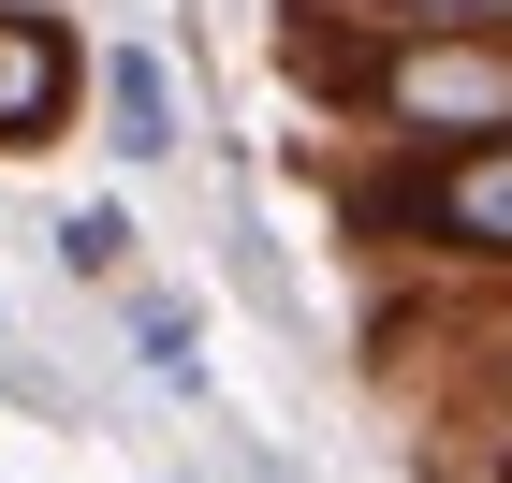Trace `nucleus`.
<instances>
[{
  "label": "nucleus",
  "mask_w": 512,
  "mask_h": 483,
  "mask_svg": "<svg viewBox=\"0 0 512 483\" xmlns=\"http://www.w3.org/2000/svg\"><path fill=\"white\" fill-rule=\"evenodd\" d=\"M59 264H74V279H132V220L118 205H74V220H59Z\"/></svg>",
  "instance_id": "nucleus-5"
},
{
  "label": "nucleus",
  "mask_w": 512,
  "mask_h": 483,
  "mask_svg": "<svg viewBox=\"0 0 512 483\" xmlns=\"http://www.w3.org/2000/svg\"><path fill=\"white\" fill-rule=\"evenodd\" d=\"M103 147L118 161H176L191 132H176V74H161V44H103Z\"/></svg>",
  "instance_id": "nucleus-3"
},
{
  "label": "nucleus",
  "mask_w": 512,
  "mask_h": 483,
  "mask_svg": "<svg viewBox=\"0 0 512 483\" xmlns=\"http://www.w3.org/2000/svg\"><path fill=\"white\" fill-rule=\"evenodd\" d=\"M381 30H512V0H381Z\"/></svg>",
  "instance_id": "nucleus-6"
},
{
  "label": "nucleus",
  "mask_w": 512,
  "mask_h": 483,
  "mask_svg": "<svg viewBox=\"0 0 512 483\" xmlns=\"http://www.w3.org/2000/svg\"><path fill=\"white\" fill-rule=\"evenodd\" d=\"M132 352H147L161 396H205V322H191V293H132Z\"/></svg>",
  "instance_id": "nucleus-4"
},
{
  "label": "nucleus",
  "mask_w": 512,
  "mask_h": 483,
  "mask_svg": "<svg viewBox=\"0 0 512 483\" xmlns=\"http://www.w3.org/2000/svg\"><path fill=\"white\" fill-rule=\"evenodd\" d=\"M352 220L381 249H410V264H483V279H512V132L498 147H410Z\"/></svg>",
  "instance_id": "nucleus-1"
},
{
  "label": "nucleus",
  "mask_w": 512,
  "mask_h": 483,
  "mask_svg": "<svg viewBox=\"0 0 512 483\" xmlns=\"http://www.w3.org/2000/svg\"><path fill=\"white\" fill-rule=\"evenodd\" d=\"M249 483H293V469H278V454H249Z\"/></svg>",
  "instance_id": "nucleus-7"
},
{
  "label": "nucleus",
  "mask_w": 512,
  "mask_h": 483,
  "mask_svg": "<svg viewBox=\"0 0 512 483\" xmlns=\"http://www.w3.org/2000/svg\"><path fill=\"white\" fill-rule=\"evenodd\" d=\"M103 74L44 0H0V161H30V147H59L74 132V88Z\"/></svg>",
  "instance_id": "nucleus-2"
}]
</instances>
